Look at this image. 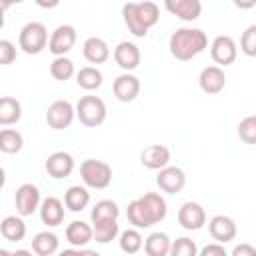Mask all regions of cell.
Here are the masks:
<instances>
[{
    "label": "cell",
    "mask_w": 256,
    "mask_h": 256,
    "mask_svg": "<svg viewBox=\"0 0 256 256\" xmlns=\"http://www.w3.org/2000/svg\"><path fill=\"white\" fill-rule=\"evenodd\" d=\"M168 214V204L158 192H146L144 196L132 200L126 210V218L134 228H150L162 222Z\"/></svg>",
    "instance_id": "1"
},
{
    "label": "cell",
    "mask_w": 256,
    "mask_h": 256,
    "mask_svg": "<svg viewBox=\"0 0 256 256\" xmlns=\"http://www.w3.org/2000/svg\"><path fill=\"white\" fill-rule=\"evenodd\" d=\"M122 18L128 28L136 38H144L152 26L158 24L160 20V8L152 0L144 2H128L122 6Z\"/></svg>",
    "instance_id": "2"
},
{
    "label": "cell",
    "mask_w": 256,
    "mask_h": 256,
    "mask_svg": "<svg viewBox=\"0 0 256 256\" xmlns=\"http://www.w3.org/2000/svg\"><path fill=\"white\" fill-rule=\"evenodd\" d=\"M206 46H208L206 32L200 28H186V26L176 28L170 36V42H168L170 54L180 62L196 58L200 52L206 50Z\"/></svg>",
    "instance_id": "3"
},
{
    "label": "cell",
    "mask_w": 256,
    "mask_h": 256,
    "mask_svg": "<svg viewBox=\"0 0 256 256\" xmlns=\"http://www.w3.org/2000/svg\"><path fill=\"white\" fill-rule=\"evenodd\" d=\"M80 176H82V182L88 188L104 190L112 182V168H110V164H106L102 160L88 158L80 164Z\"/></svg>",
    "instance_id": "4"
},
{
    "label": "cell",
    "mask_w": 256,
    "mask_h": 256,
    "mask_svg": "<svg viewBox=\"0 0 256 256\" xmlns=\"http://www.w3.org/2000/svg\"><path fill=\"white\" fill-rule=\"evenodd\" d=\"M48 30L42 22H28L18 34V46L26 54H40L48 46Z\"/></svg>",
    "instance_id": "5"
},
{
    "label": "cell",
    "mask_w": 256,
    "mask_h": 256,
    "mask_svg": "<svg viewBox=\"0 0 256 256\" xmlns=\"http://www.w3.org/2000/svg\"><path fill=\"white\" fill-rule=\"evenodd\" d=\"M76 118L88 126V128H96L106 120V104L102 98L98 96H82L76 104Z\"/></svg>",
    "instance_id": "6"
},
{
    "label": "cell",
    "mask_w": 256,
    "mask_h": 256,
    "mask_svg": "<svg viewBox=\"0 0 256 256\" xmlns=\"http://www.w3.org/2000/svg\"><path fill=\"white\" fill-rule=\"evenodd\" d=\"M76 116V106L68 100H54L46 110V124L52 130H64L72 124Z\"/></svg>",
    "instance_id": "7"
},
{
    "label": "cell",
    "mask_w": 256,
    "mask_h": 256,
    "mask_svg": "<svg viewBox=\"0 0 256 256\" xmlns=\"http://www.w3.org/2000/svg\"><path fill=\"white\" fill-rule=\"evenodd\" d=\"M14 204H16V212L20 216H32L42 204L38 186L32 184V182H26V184L18 186V190L14 194Z\"/></svg>",
    "instance_id": "8"
},
{
    "label": "cell",
    "mask_w": 256,
    "mask_h": 256,
    "mask_svg": "<svg viewBox=\"0 0 256 256\" xmlns=\"http://www.w3.org/2000/svg\"><path fill=\"white\" fill-rule=\"evenodd\" d=\"M76 28L72 24H60L52 34H50V40H48V50L54 54V56H66L74 44H76Z\"/></svg>",
    "instance_id": "9"
},
{
    "label": "cell",
    "mask_w": 256,
    "mask_h": 256,
    "mask_svg": "<svg viewBox=\"0 0 256 256\" xmlns=\"http://www.w3.org/2000/svg\"><path fill=\"white\" fill-rule=\"evenodd\" d=\"M210 56L218 66H230V64H234V60L238 56V46L232 40V36L220 34L210 44Z\"/></svg>",
    "instance_id": "10"
},
{
    "label": "cell",
    "mask_w": 256,
    "mask_h": 256,
    "mask_svg": "<svg viewBox=\"0 0 256 256\" xmlns=\"http://www.w3.org/2000/svg\"><path fill=\"white\" fill-rule=\"evenodd\" d=\"M178 224L184 230L196 232L206 224V210L198 202H184L178 210Z\"/></svg>",
    "instance_id": "11"
},
{
    "label": "cell",
    "mask_w": 256,
    "mask_h": 256,
    "mask_svg": "<svg viewBox=\"0 0 256 256\" xmlns=\"http://www.w3.org/2000/svg\"><path fill=\"white\" fill-rule=\"evenodd\" d=\"M156 184L166 194H176L186 186V174L178 166H164L158 170Z\"/></svg>",
    "instance_id": "12"
},
{
    "label": "cell",
    "mask_w": 256,
    "mask_h": 256,
    "mask_svg": "<svg viewBox=\"0 0 256 256\" xmlns=\"http://www.w3.org/2000/svg\"><path fill=\"white\" fill-rule=\"evenodd\" d=\"M208 232H210V236H212L216 242L226 244V242H230V240L236 238L238 226H236V222H234L230 216L216 214V216H212L210 222H208Z\"/></svg>",
    "instance_id": "13"
},
{
    "label": "cell",
    "mask_w": 256,
    "mask_h": 256,
    "mask_svg": "<svg viewBox=\"0 0 256 256\" xmlns=\"http://www.w3.org/2000/svg\"><path fill=\"white\" fill-rule=\"evenodd\" d=\"M112 54H114L116 64H118L124 72L136 70V68L140 66V58H142V54H140V48H138L134 42H128V40L118 42Z\"/></svg>",
    "instance_id": "14"
},
{
    "label": "cell",
    "mask_w": 256,
    "mask_h": 256,
    "mask_svg": "<svg viewBox=\"0 0 256 256\" xmlns=\"http://www.w3.org/2000/svg\"><path fill=\"white\" fill-rule=\"evenodd\" d=\"M166 10L180 18L182 22H194L202 14V2L200 0H164Z\"/></svg>",
    "instance_id": "15"
},
{
    "label": "cell",
    "mask_w": 256,
    "mask_h": 256,
    "mask_svg": "<svg viewBox=\"0 0 256 256\" xmlns=\"http://www.w3.org/2000/svg\"><path fill=\"white\" fill-rule=\"evenodd\" d=\"M46 172L56 178V180H62V178H68L72 172H74V158L72 154L68 152H52L48 158H46V164H44Z\"/></svg>",
    "instance_id": "16"
},
{
    "label": "cell",
    "mask_w": 256,
    "mask_h": 256,
    "mask_svg": "<svg viewBox=\"0 0 256 256\" xmlns=\"http://www.w3.org/2000/svg\"><path fill=\"white\" fill-rule=\"evenodd\" d=\"M200 90L206 94H220L226 86V74L222 66H206L198 76Z\"/></svg>",
    "instance_id": "17"
},
{
    "label": "cell",
    "mask_w": 256,
    "mask_h": 256,
    "mask_svg": "<svg viewBox=\"0 0 256 256\" xmlns=\"http://www.w3.org/2000/svg\"><path fill=\"white\" fill-rule=\"evenodd\" d=\"M112 92H114V96H116L120 102H132V100H136L138 94H140V80H138L134 74L124 72V74H120V76L114 80Z\"/></svg>",
    "instance_id": "18"
},
{
    "label": "cell",
    "mask_w": 256,
    "mask_h": 256,
    "mask_svg": "<svg viewBox=\"0 0 256 256\" xmlns=\"http://www.w3.org/2000/svg\"><path fill=\"white\" fill-rule=\"evenodd\" d=\"M140 162L148 170H160V168L168 166V162H170V150L164 144H150V146H146L142 150Z\"/></svg>",
    "instance_id": "19"
},
{
    "label": "cell",
    "mask_w": 256,
    "mask_h": 256,
    "mask_svg": "<svg viewBox=\"0 0 256 256\" xmlns=\"http://www.w3.org/2000/svg\"><path fill=\"white\" fill-rule=\"evenodd\" d=\"M94 240V228L84 220H72L66 226V242L74 248H84Z\"/></svg>",
    "instance_id": "20"
},
{
    "label": "cell",
    "mask_w": 256,
    "mask_h": 256,
    "mask_svg": "<svg viewBox=\"0 0 256 256\" xmlns=\"http://www.w3.org/2000/svg\"><path fill=\"white\" fill-rule=\"evenodd\" d=\"M64 206H66V204H62L56 196L44 198L42 204H40V208H38L40 220H42L46 226H50V228L60 226V224L64 222Z\"/></svg>",
    "instance_id": "21"
},
{
    "label": "cell",
    "mask_w": 256,
    "mask_h": 256,
    "mask_svg": "<svg viewBox=\"0 0 256 256\" xmlns=\"http://www.w3.org/2000/svg\"><path fill=\"white\" fill-rule=\"evenodd\" d=\"M82 54L90 64H104L110 58V46L98 36H90L82 44Z\"/></svg>",
    "instance_id": "22"
},
{
    "label": "cell",
    "mask_w": 256,
    "mask_h": 256,
    "mask_svg": "<svg viewBox=\"0 0 256 256\" xmlns=\"http://www.w3.org/2000/svg\"><path fill=\"white\" fill-rule=\"evenodd\" d=\"M0 234L4 240L8 242H20L26 236V224L22 220V216H6L0 222Z\"/></svg>",
    "instance_id": "23"
},
{
    "label": "cell",
    "mask_w": 256,
    "mask_h": 256,
    "mask_svg": "<svg viewBox=\"0 0 256 256\" xmlns=\"http://www.w3.org/2000/svg\"><path fill=\"white\" fill-rule=\"evenodd\" d=\"M172 240L168 238L166 232H152L148 238H144V252L148 256H166L170 254Z\"/></svg>",
    "instance_id": "24"
},
{
    "label": "cell",
    "mask_w": 256,
    "mask_h": 256,
    "mask_svg": "<svg viewBox=\"0 0 256 256\" xmlns=\"http://www.w3.org/2000/svg\"><path fill=\"white\" fill-rule=\"evenodd\" d=\"M64 204H66V208H68L70 212H82V210L90 204V192H88L84 186L74 184V186H70V188L66 190V194H64Z\"/></svg>",
    "instance_id": "25"
},
{
    "label": "cell",
    "mask_w": 256,
    "mask_h": 256,
    "mask_svg": "<svg viewBox=\"0 0 256 256\" xmlns=\"http://www.w3.org/2000/svg\"><path fill=\"white\" fill-rule=\"evenodd\" d=\"M102 82H104V76L96 66H84L76 72V84L82 90H88V92L98 90L102 86Z\"/></svg>",
    "instance_id": "26"
},
{
    "label": "cell",
    "mask_w": 256,
    "mask_h": 256,
    "mask_svg": "<svg viewBox=\"0 0 256 256\" xmlns=\"http://www.w3.org/2000/svg\"><path fill=\"white\" fill-rule=\"evenodd\" d=\"M20 118H22L20 102L12 96H2L0 98V124L10 126V124H16Z\"/></svg>",
    "instance_id": "27"
},
{
    "label": "cell",
    "mask_w": 256,
    "mask_h": 256,
    "mask_svg": "<svg viewBox=\"0 0 256 256\" xmlns=\"http://www.w3.org/2000/svg\"><path fill=\"white\" fill-rule=\"evenodd\" d=\"M32 252H36L38 256H52L54 252H58V236L54 232H38L32 238Z\"/></svg>",
    "instance_id": "28"
},
{
    "label": "cell",
    "mask_w": 256,
    "mask_h": 256,
    "mask_svg": "<svg viewBox=\"0 0 256 256\" xmlns=\"http://www.w3.org/2000/svg\"><path fill=\"white\" fill-rule=\"evenodd\" d=\"M92 228H94V240H96L98 244H108V242H112V240L118 236V232H120L116 218L92 222Z\"/></svg>",
    "instance_id": "29"
},
{
    "label": "cell",
    "mask_w": 256,
    "mask_h": 256,
    "mask_svg": "<svg viewBox=\"0 0 256 256\" xmlns=\"http://www.w3.org/2000/svg\"><path fill=\"white\" fill-rule=\"evenodd\" d=\"M24 146V138L14 128H2L0 130V150L4 154H18Z\"/></svg>",
    "instance_id": "30"
},
{
    "label": "cell",
    "mask_w": 256,
    "mask_h": 256,
    "mask_svg": "<svg viewBox=\"0 0 256 256\" xmlns=\"http://www.w3.org/2000/svg\"><path fill=\"white\" fill-rule=\"evenodd\" d=\"M118 216H120V208H118V204H116L114 200H108V198L98 200V202L94 204L92 212H90V220H92V222H98V220H110V218H116V220H118Z\"/></svg>",
    "instance_id": "31"
},
{
    "label": "cell",
    "mask_w": 256,
    "mask_h": 256,
    "mask_svg": "<svg viewBox=\"0 0 256 256\" xmlns=\"http://www.w3.org/2000/svg\"><path fill=\"white\" fill-rule=\"evenodd\" d=\"M50 76L58 82H66L74 76V62L68 56H56L50 64Z\"/></svg>",
    "instance_id": "32"
},
{
    "label": "cell",
    "mask_w": 256,
    "mask_h": 256,
    "mask_svg": "<svg viewBox=\"0 0 256 256\" xmlns=\"http://www.w3.org/2000/svg\"><path fill=\"white\" fill-rule=\"evenodd\" d=\"M144 246V238L138 232V228H128L120 234V250L126 254H136Z\"/></svg>",
    "instance_id": "33"
},
{
    "label": "cell",
    "mask_w": 256,
    "mask_h": 256,
    "mask_svg": "<svg viewBox=\"0 0 256 256\" xmlns=\"http://www.w3.org/2000/svg\"><path fill=\"white\" fill-rule=\"evenodd\" d=\"M238 138L246 144H256V116H246L238 122Z\"/></svg>",
    "instance_id": "34"
},
{
    "label": "cell",
    "mask_w": 256,
    "mask_h": 256,
    "mask_svg": "<svg viewBox=\"0 0 256 256\" xmlns=\"http://www.w3.org/2000/svg\"><path fill=\"white\" fill-rule=\"evenodd\" d=\"M198 252H200V250H198L196 242L190 240V238H186V236L176 238V240L172 242V248H170V254H172V256H196Z\"/></svg>",
    "instance_id": "35"
},
{
    "label": "cell",
    "mask_w": 256,
    "mask_h": 256,
    "mask_svg": "<svg viewBox=\"0 0 256 256\" xmlns=\"http://www.w3.org/2000/svg\"><path fill=\"white\" fill-rule=\"evenodd\" d=\"M240 50H242L246 56H250V58L256 56V24L248 26V28L242 32V36H240Z\"/></svg>",
    "instance_id": "36"
},
{
    "label": "cell",
    "mask_w": 256,
    "mask_h": 256,
    "mask_svg": "<svg viewBox=\"0 0 256 256\" xmlns=\"http://www.w3.org/2000/svg\"><path fill=\"white\" fill-rule=\"evenodd\" d=\"M16 60V46L10 42V40H0V64L2 66H8Z\"/></svg>",
    "instance_id": "37"
},
{
    "label": "cell",
    "mask_w": 256,
    "mask_h": 256,
    "mask_svg": "<svg viewBox=\"0 0 256 256\" xmlns=\"http://www.w3.org/2000/svg\"><path fill=\"white\" fill-rule=\"evenodd\" d=\"M198 254H200V256H226V248H224L222 242H214V244L204 246Z\"/></svg>",
    "instance_id": "38"
},
{
    "label": "cell",
    "mask_w": 256,
    "mask_h": 256,
    "mask_svg": "<svg viewBox=\"0 0 256 256\" xmlns=\"http://www.w3.org/2000/svg\"><path fill=\"white\" fill-rule=\"evenodd\" d=\"M232 256H256V248L250 244H238L232 248Z\"/></svg>",
    "instance_id": "39"
},
{
    "label": "cell",
    "mask_w": 256,
    "mask_h": 256,
    "mask_svg": "<svg viewBox=\"0 0 256 256\" xmlns=\"http://www.w3.org/2000/svg\"><path fill=\"white\" fill-rule=\"evenodd\" d=\"M232 4L240 10H250V8L256 6V0H232Z\"/></svg>",
    "instance_id": "40"
},
{
    "label": "cell",
    "mask_w": 256,
    "mask_h": 256,
    "mask_svg": "<svg viewBox=\"0 0 256 256\" xmlns=\"http://www.w3.org/2000/svg\"><path fill=\"white\" fill-rule=\"evenodd\" d=\"M36 2V6H40V8H46V10H50V8H56L58 4H60V0H34Z\"/></svg>",
    "instance_id": "41"
},
{
    "label": "cell",
    "mask_w": 256,
    "mask_h": 256,
    "mask_svg": "<svg viewBox=\"0 0 256 256\" xmlns=\"http://www.w3.org/2000/svg\"><path fill=\"white\" fill-rule=\"evenodd\" d=\"M20 2H24V0H0V6H2V10L6 12L12 4H20Z\"/></svg>",
    "instance_id": "42"
}]
</instances>
